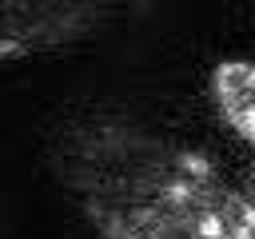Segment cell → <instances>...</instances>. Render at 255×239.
Returning a JSON list of instances; mask_svg holds the SVG:
<instances>
[{
    "mask_svg": "<svg viewBox=\"0 0 255 239\" xmlns=\"http://www.w3.org/2000/svg\"><path fill=\"white\" fill-rule=\"evenodd\" d=\"M72 175L104 239H255V203L199 151L116 127L84 143Z\"/></svg>",
    "mask_w": 255,
    "mask_h": 239,
    "instance_id": "6da1fadb",
    "label": "cell"
},
{
    "mask_svg": "<svg viewBox=\"0 0 255 239\" xmlns=\"http://www.w3.org/2000/svg\"><path fill=\"white\" fill-rule=\"evenodd\" d=\"M211 96L227 127L255 147V64L251 60H227L211 76Z\"/></svg>",
    "mask_w": 255,
    "mask_h": 239,
    "instance_id": "7a4b0ae2",
    "label": "cell"
},
{
    "mask_svg": "<svg viewBox=\"0 0 255 239\" xmlns=\"http://www.w3.org/2000/svg\"><path fill=\"white\" fill-rule=\"evenodd\" d=\"M243 195L255 203V163H251V171H247V183H243Z\"/></svg>",
    "mask_w": 255,
    "mask_h": 239,
    "instance_id": "3957f363",
    "label": "cell"
}]
</instances>
